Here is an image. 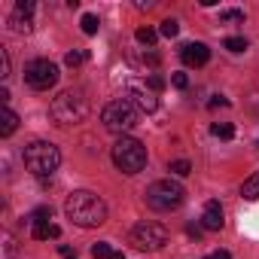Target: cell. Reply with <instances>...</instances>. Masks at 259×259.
I'll return each instance as SVG.
<instances>
[{"label":"cell","mask_w":259,"mask_h":259,"mask_svg":"<svg viewBox=\"0 0 259 259\" xmlns=\"http://www.w3.org/2000/svg\"><path fill=\"white\" fill-rule=\"evenodd\" d=\"M110 253H113V250H110V244H107V241L92 244V256H95V259H110Z\"/></svg>","instance_id":"26"},{"label":"cell","mask_w":259,"mask_h":259,"mask_svg":"<svg viewBox=\"0 0 259 259\" xmlns=\"http://www.w3.org/2000/svg\"><path fill=\"white\" fill-rule=\"evenodd\" d=\"M49 220H52V204H40V207H34V210L28 213V223H31V226L49 223Z\"/></svg>","instance_id":"17"},{"label":"cell","mask_w":259,"mask_h":259,"mask_svg":"<svg viewBox=\"0 0 259 259\" xmlns=\"http://www.w3.org/2000/svg\"><path fill=\"white\" fill-rule=\"evenodd\" d=\"M58 64L55 61H49V58H34V61H28V67H25V82L34 89V92H49L55 82H58Z\"/></svg>","instance_id":"7"},{"label":"cell","mask_w":259,"mask_h":259,"mask_svg":"<svg viewBox=\"0 0 259 259\" xmlns=\"http://www.w3.org/2000/svg\"><path fill=\"white\" fill-rule=\"evenodd\" d=\"M101 122H104L107 132L125 138V132H132V128L138 125V107L128 101V98H116V101H110L101 110Z\"/></svg>","instance_id":"5"},{"label":"cell","mask_w":259,"mask_h":259,"mask_svg":"<svg viewBox=\"0 0 259 259\" xmlns=\"http://www.w3.org/2000/svg\"><path fill=\"white\" fill-rule=\"evenodd\" d=\"M85 58H89L85 52H79V49H70V52L64 55V64H70V67H79V64H82Z\"/></svg>","instance_id":"25"},{"label":"cell","mask_w":259,"mask_h":259,"mask_svg":"<svg viewBox=\"0 0 259 259\" xmlns=\"http://www.w3.org/2000/svg\"><path fill=\"white\" fill-rule=\"evenodd\" d=\"M241 198H247V201H256V198H259V171L250 174V177L241 183Z\"/></svg>","instance_id":"16"},{"label":"cell","mask_w":259,"mask_h":259,"mask_svg":"<svg viewBox=\"0 0 259 259\" xmlns=\"http://www.w3.org/2000/svg\"><path fill=\"white\" fill-rule=\"evenodd\" d=\"M171 82H174V89H186V85H189V76H186V73H174Z\"/></svg>","instance_id":"29"},{"label":"cell","mask_w":259,"mask_h":259,"mask_svg":"<svg viewBox=\"0 0 259 259\" xmlns=\"http://www.w3.org/2000/svg\"><path fill=\"white\" fill-rule=\"evenodd\" d=\"M34 10H37L34 0H19L13 16H10V31L13 34H31L34 31Z\"/></svg>","instance_id":"9"},{"label":"cell","mask_w":259,"mask_h":259,"mask_svg":"<svg viewBox=\"0 0 259 259\" xmlns=\"http://www.w3.org/2000/svg\"><path fill=\"white\" fill-rule=\"evenodd\" d=\"M180 58L186 67H204L210 61V49H207V43H186L180 49Z\"/></svg>","instance_id":"11"},{"label":"cell","mask_w":259,"mask_h":259,"mask_svg":"<svg viewBox=\"0 0 259 259\" xmlns=\"http://www.w3.org/2000/svg\"><path fill=\"white\" fill-rule=\"evenodd\" d=\"M147 85H150V89H153V92H156V95H159V92H162V89H165V79H162V76H159V73H150V76H147Z\"/></svg>","instance_id":"28"},{"label":"cell","mask_w":259,"mask_h":259,"mask_svg":"<svg viewBox=\"0 0 259 259\" xmlns=\"http://www.w3.org/2000/svg\"><path fill=\"white\" fill-rule=\"evenodd\" d=\"M79 25H82V34H85V37H95V34H98V28H101V19H98L95 13H85Z\"/></svg>","instance_id":"20"},{"label":"cell","mask_w":259,"mask_h":259,"mask_svg":"<svg viewBox=\"0 0 259 259\" xmlns=\"http://www.w3.org/2000/svg\"><path fill=\"white\" fill-rule=\"evenodd\" d=\"M207 107H210V110H217V107H229V98H223V95H213V98L207 101Z\"/></svg>","instance_id":"30"},{"label":"cell","mask_w":259,"mask_h":259,"mask_svg":"<svg viewBox=\"0 0 259 259\" xmlns=\"http://www.w3.org/2000/svg\"><path fill=\"white\" fill-rule=\"evenodd\" d=\"M0 76H4V79L10 76V52L4 46H0Z\"/></svg>","instance_id":"27"},{"label":"cell","mask_w":259,"mask_h":259,"mask_svg":"<svg viewBox=\"0 0 259 259\" xmlns=\"http://www.w3.org/2000/svg\"><path fill=\"white\" fill-rule=\"evenodd\" d=\"M22 159H25V168H28L37 180L52 177V174L58 171V165H61V153H58V147L49 144V141H34V144H28L25 153H22Z\"/></svg>","instance_id":"2"},{"label":"cell","mask_w":259,"mask_h":259,"mask_svg":"<svg viewBox=\"0 0 259 259\" xmlns=\"http://www.w3.org/2000/svg\"><path fill=\"white\" fill-rule=\"evenodd\" d=\"M223 226H226L223 204H220L217 198H210V201L204 204V213H201V229H207V232H220Z\"/></svg>","instance_id":"12"},{"label":"cell","mask_w":259,"mask_h":259,"mask_svg":"<svg viewBox=\"0 0 259 259\" xmlns=\"http://www.w3.org/2000/svg\"><path fill=\"white\" fill-rule=\"evenodd\" d=\"M128 101L138 107V113H153L159 107V98L147 82H128Z\"/></svg>","instance_id":"10"},{"label":"cell","mask_w":259,"mask_h":259,"mask_svg":"<svg viewBox=\"0 0 259 259\" xmlns=\"http://www.w3.org/2000/svg\"><path fill=\"white\" fill-rule=\"evenodd\" d=\"M113 156V165L122 171V174H141L147 168V147L138 141V138H119L110 150Z\"/></svg>","instance_id":"3"},{"label":"cell","mask_w":259,"mask_h":259,"mask_svg":"<svg viewBox=\"0 0 259 259\" xmlns=\"http://www.w3.org/2000/svg\"><path fill=\"white\" fill-rule=\"evenodd\" d=\"M0 247H4V256L0 259H16V238H13V232H0Z\"/></svg>","instance_id":"18"},{"label":"cell","mask_w":259,"mask_h":259,"mask_svg":"<svg viewBox=\"0 0 259 259\" xmlns=\"http://www.w3.org/2000/svg\"><path fill=\"white\" fill-rule=\"evenodd\" d=\"M132 241L135 247L141 250H162L168 244V229L162 223H153V220H144L132 229Z\"/></svg>","instance_id":"8"},{"label":"cell","mask_w":259,"mask_h":259,"mask_svg":"<svg viewBox=\"0 0 259 259\" xmlns=\"http://www.w3.org/2000/svg\"><path fill=\"white\" fill-rule=\"evenodd\" d=\"M235 22H244V10H223L220 13V25H235Z\"/></svg>","instance_id":"23"},{"label":"cell","mask_w":259,"mask_h":259,"mask_svg":"<svg viewBox=\"0 0 259 259\" xmlns=\"http://www.w3.org/2000/svg\"><path fill=\"white\" fill-rule=\"evenodd\" d=\"M110 259H125V253H122V250H113V253H110Z\"/></svg>","instance_id":"33"},{"label":"cell","mask_w":259,"mask_h":259,"mask_svg":"<svg viewBox=\"0 0 259 259\" xmlns=\"http://www.w3.org/2000/svg\"><path fill=\"white\" fill-rule=\"evenodd\" d=\"M210 135L213 138H223V141H232L235 138V128H232V122H213L210 125Z\"/></svg>","instance_id":"19"},{"label":"cell","mask_w":259,"mask_h":259,"mask_svg":"<svg viewBox=\"0 0 259 259\" xmlns=\"http://www.w3.org/2000/svg\"><path fill=\"white\" fill-rule=\"evenodd\" d=\"M144 198H147V204L153 207V210H177L180 204H183V198H186V189L177 183V180H156V183H150L147 186V192H144Z\"/></svg>","instance_id":"6"},{"label":"cell","mask_w":259,"mask_h":259,"mask_svg":"<svg viewBox=\"0 0 259 259\" xmlns=\"http://www.w3.org/2000/svg\"><path fill=\"white\" fill-rule=\"evenodd\" d=\"M168 171L177 174V177H189V174H192V165H189L186 159H174V162L168 165Z\"/></svg>","instance_id":"22"},{"label":"cell","mask_w":259,"mask_h":259,"mask_svg":"<svg viewBox=\"0 0 259 259\" xmlns=\"http://www.w3.org/2000/svg\"><path fill=\"white\" fill-rule=\"evenodd\" d=\"M204 259H232V253H229V250H213V253H207Z\"/></svg>","instance_id":"32"},{"label":"cell","mask_w":259,"mask_h":259,"mask_svg":"<svg viewBox=\"0 0 259 259\" xmlns=\"http://www.w3.org/2000/svg\"><path fill=\"white\" fill-rule=\"evenodd\" d=\"M159 34H162V37H168V40H174V37L180 34V22H177V19H165V22H162V28H159Z\"/></svg>","instance_id":"21"},{"label":"cell","mask_w":259,"mask_h":259,"mask_svg":"<svg viewBox=\"0 0 259 259\" xmlns=\"http://www.w3.org/2000/svg\"><path fill=\"white\" fill-rule=\"evenodd\" d=\"M49 113H52V119L58 125H76V122H82L89 116V101L82 98V92L67 89V92H61V95L52 98Z\"/></svg>","instance_id":"4"},{"label":"cell","mask_w":259,"mask_h":259,"mask_svg":"<svg viewBox=\"0 0 259 259\" xmlns=\"http://www.w3.org/2000/svg\"><path fill=\"white\" fill-rule=\"evenodd\" d=\"M135 40H138L141 46L153 49V46H156V40H159V31H156V28H150V25H141V28L135 31Z\"/></svg>","instance_id":"15"},{"label":"cell","mask_w":259,"mask_h":259,"mask_svg":"<svg viewBox=\"0 0 259 259\" xmlns=\"http://www.w3.org/2000/svg\"><path fill=\"white\" fill-rule=\"evenodd\" d=\"M19 128V116L13 107H4V113H0V138H10L13 132Z\"/></svg>","instance_id":"13"},{"label":"cell","mask_w":259,"mask_h":259,"mask_svg":"<svg viewBox=\"0 0 259 259\" xmlns=\"http://www.w3.org/2000/svg\"><path fill=\"white\" fill-rule=\"evenodd\" d=\"M58 253H61L64 259H76V247H67V244H61V247H58Z\"/></svg>","instance_id":"31"},{"label":"cell","mask_w":259,"mask_h":259,"mask_svg":"<svg viewBox=\"0 0 259 259\" xmlns=\"http://www.w3.org/2000/svg\"><path fill=\"white\" fill-rule=\"evenodd\" d=\"M64 213L79 229H95V226L107 223V204H104V198L95 195V192H89V189L70 192L67 201H64Z\"/></svg>","instance_id":"1"},{"label":"cell","mask_w":259,"mask_h":259,"mask_svg":"<svg viewBox=\"0 0 259 259\" xmlns=\"http://www.w3.org/2000/svg\"><path fill=\"white\" fill-rule=\"evenodd\" d=\"M223 46H226L229 52H235V55H238V52H247V40H244V37H226Z\"/></svg>","instance_id":"24"},{"label":"cell","mask_w":259,"mask_h":259,"mask_svg":"<svg viewBox=\"0 0 259 259\" xmlns=\"http://www.w3.org/2000/svg\"><path fill=\"white\" fill-rule=\"evenodd\" d=\"M31 232H34V238L37 241H55V238H61V226H55V223H40V226H31Z\"/></svg>","instance_id":"14"}]
</instances>
